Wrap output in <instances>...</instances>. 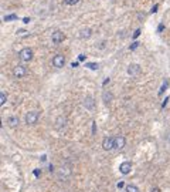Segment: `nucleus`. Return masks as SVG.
<instances>
[{"label":"nucleus","instance_id":"2eb2a0df","mask_svg":"<svg viewBox=\"0 0 170 192\" xmlns=\"http://www.w3.org/2000/svg\"><path fill=\"white\" fill-rule=\"evenodd\" d=\"M91 34H92V31H91V29H82V30L80 31V37L81 39H89Z\"/></svg>","mask_w":170,"mask_h":192},{"label":"nucleus","instance_id":"1a4fd4ad","mask_svg":"<svg viewBox=\"0 0 170 192\" xmlns=\"http://www.w3.org/2000/svg\"><path fill=\"white\" fill-rule=\"evenodd\" d=\"M125 145H126V138L125 137H122V135L115 137V149H124Z\"/></svg>","mask_w":170,"mask_h":192},{"label":"nucleus","instance_id":"f03ea898","mask_svg":"<svg viewBox=\"0 0 170 192\" xmlns=\"http://www.w3.org/2000/svg\"><path fill=\"white\" fill-rule=\"evenodd\" d=\"M19 57H20L21 61H24V63H28V61L33 60V50H31L30 47H24L23 50L19 53Z\"/></svg>","mask_w":170,"mask_h":192},{"label":"nucleus","instance_id":"6e6552de","mask_svg":"<svg viewBox=\"0 0 170 192\" xmlns=\"http://www.w3.org/2000/svg\"><path fill=\"white\" fill-rule=\"evenodd\" d=\"M140 71H142V68H140L139 64H130L129 67H128V74L130 77H137L140 74Z\"/></svg>","mask_w":170,"mask_h":192},{"label":"nucleus","instance_id":"5701e85b","mask_svg":"<svg viewBox=\"0 0 170 192\" xmlns=\"http://www.w3.org/2000/svg\"><path fill=\"white\" fill-rule=\"evenodd\" d=\"M116 186H118V188H119V189H122V188H124V186H125V182H122V181H120V182H118V184H116Z\"/></svg>","mask_w":170,"mask_h":192},{"label":"nucleus","instance_id":"7ed1b4c3","mask_svg":"<svg viewBox=\"0 0 170 192\" xmlns=\"http://www.w3.org/2000/svg\"><path fill=\"white\" fill-rule=\"evenodd\" d=\"M102 148L105 151H112L115 149V137H105L102 141Z\"/></svg>","mask_w":170,"mask_h":192},{"label":"nucleus","instance_id":"ddd939ff","mask_svg":"<svg viewBox=\"0 0 170 192\" xmlns=\"http://www.w3.org/2000/svg\"><path fill=\"white\" fill-rule=\"evenodd\" d=\"M84 107L87 108V110H89V111H92L94 108H95V100L92 97H87L84 100Z\"/></svg>","mask_w":170,"mask_h":192},{"label":"nucleus","instance_id":"c85d7f7f","mask_svg":"<svg viewBox=\"0 0 170 192\" xmlns=\"http://www.w3.org/2000/svg\"><path fill=\"white\" fill-rule=\"evenodd\" d=\"M152 192H160V189L159 188H153L152 189Z\"/></svg>","mask_w":170,"mask_h":192},{"label":"nucleus","instance_id":"f257e3e1","mask_svg":"<svg viewBox=\"0 0 170 192\" xmlns=\"http://www.w3.org/2000/svg\"><path fill=\"white\" fill-rule=\"evenodd\" d=\"M71 174H72V169H71V167L68 164H63L60 168L57 169V178L60 181H67L71 176Z\"/></svg>","mask_w":170,"mask_h":192},{"label":"nucleus","instance_id":"aec40b11","mask_svg":"<svg viewBox=\"0 0 170 192\" xmlns=\"http://www.w3.org/2000/svg\"><path fill=\"white\" fill-rule=\"evenodd\" d=\"M14 19H17V16H16V14H10V16H6V17H4V20H6V21L14 20Z\"/></svg>","mask_w":170,"mask_h":192},{"label":"nucleus","instance_id":"dca6fc26","mask_svg":"<svg viewBox=\"0 0 170 192\" xmlns=\"http://www.w3.org/2000/svg\"><path fill=\"white\" fill-rule=\"evenodd\" d=\"M125 191L126 192H139V188L136 185H126L125 186Z\"/></svg>","mask_w":170,"mask_h":192},{"label":"nucleus","instance_id":"cd10ccee","mask_svg":"<svg viewBox=\"0 0 170 192\" xmlns=\"http://www.w3.org/2000/svg\"><path fill=\"white\" fill-rule=\"evenodd\" d=\"M108 83H109V78H105V81H103V85H107Z\"/></svg>","mask_w":170,"mask_h":192},{"label":"nucleus","instance_id":"20e7f679","mask_svg":"<svg viewBox=\"0 0 170 192\" xmlns=\"http://www.w3.org/2000/svg\"><path fill=\"white\" fill-rule=\"evenodd\" d=\"M38 117H40V114L37 111H30L26 114V124L27 125H34L37 121H38Z\"/></svg>","mask_w":170,"mask_h":192},{"label":"nucleus","instance_id":"9b49d317","mask_svg":"<svg viewBox=\"0 0 170 192\" xmlns=\"http://www.w3.org/2000/svg\"><path fill=\"white\" fill-rule=\"evenodd\" d=\"M65 127H67V118L60 115V117L55 120V128L58 130V131H63Z\"/></svg>","mask_w":170,"mask_h":192},{"label":"nucleus","instance_id":"b1692460","mask_svg":"<svg viewBox=\"0 0 170 192\" xmlns=\"http://www.w3.org/2000/svg\"><path fill=\"white\" fill-rule=\"evenodd\" d=\"M139 34H140V30H139V29H137V30L133 33V39H137V37H139Z\"/></svg>","mask_w":170,"mask_h":192},{"label":"nucleus","instance_id":"f8f14e48","mask_svg":"<svg viewBox=\"0 0 170 192\" xmlns=\"http://www.w3.org/2000/svg\"><path fill=\"white\" fill-rule=\"evenodd\" d=\"M19 124H20V120H19V117H17V115H11V117L7 118V125H9L10 128L19 127Z\"/></svg>","mask_w":170,"mask_h":192},{"label":"nucleus","instance_id":"4be33fe9","mask_svg":"<svg viewBox=\"0 0 170 192\" xmlns=\"http://www.w3.org/2000/svg\"><path fill=\"white\" fill-rule=\"evenodd\" d=\"M34 176H40L41 175V169H34Z\"/></svg>","mask_w":170,"mask_h":192},{"label":"nucleus","instance_id":"f3484780","mask_svg":"<svg viewBox=\"0 0 170 192\" xmlns=\"http://www.w3.org/2000/svg\"><path fill=\"white\" fill-rule=\"evenodd\" d=\"M6 101H7V95L4 91H2V93H0V105H4Z\"/></svg>","mask_w":170,"mask_h":192},{"label":"nucleus","instance_id":"393cba45","mask_svg":"<svg viewBox=\"0 0 170 192\" xmlns=\"http://www.w3.org/2000/svg\"><path fill=\"white\" fill-rule=\"evenodd\" d=\"M97 132V125H95V122H92V134H95Z\"/></svg>","mask_w":170,"mask_h":192},{"label":"nucleus","instance_id":"423d86ee","mask_svg":"<svg viewBox=\"0 0 170 192\" xmlns=\"http://www.w3.org/2000/svg\"><path fill=\"white\" fill-rule=\"evenodd\" d=\"M64 64H65V57H64L63 54H55L53 57V66L57 68H61L64 67Z\"/></svg>","mask_w":170,"mask_h":192},{"label":"nucleus","instance_id":"9d476101","mask_svg":"<svg viewBox=\"0 0 170 192\" xmlns=\"http://www.w3.org/2000/svg\"><path fill=\"white\" fill-rule=\"evenodd\" d=\"M119 171H120V174H124V175H128V174L132 171V162H129V161L122 162V164L119 165Z\"/></svg>","mask_w":170,"mask_h":192},{"label":"nucleus","instance_id":"bb28decb","mask_svg":"<svg viewBox=\"0 0 170 192\" xmlns=\"http://www.w3.org/2000/svg\"><path fill=\"white\" fill-rule=\"evenodd\" d=\"M48 169H50V172H53V171H54V169H55V167H54V165H53V164H51V165H50V167H48Z\"/></svg>","mask_w":170,"mask_h":192},{"label":"nucleus","instance_id":"0eeeda50","mask_svg":"<svg viewBox=\"0 0 170 192\" xmlns=\"http://www.w3.org/2000/svg\"><path fill=\"white\" fill-rule=\"evenodd\" d=\"M64 39H65V34L63 33V31L60 30H55L53 31V36H51V40H53L54 44H60L64 41Z\"/></svg>","mask_w":170,"mask_h":192},{"label":"nucleus","instance_id":"a211bd4d","mask_svg":"<svg viewBox=\"0 0 170 192\" xmlns=\"http://www.w3.org/2000/svg\"><path fill=\"white\" fill-rule=\"evenodd\" d=\"M64 3L68 4V6H75V4L80 3V0H64Z\"/></svg>","mask_w":170,"mask_h":192},{"label":"nucleus","instance_id":"a878e982","mask_svg":"<svg viewBox=\"0 0 170 192\" xmlns=\"http://www.w3.org/2000/svg\"><path fill=\"white\" fill-rule=\"evenodd\" d=\"M85 58H87V57H85V56H84V54H81L80 57H78V60H80V61H84V60H85Z\"/></svg>","mask_w":170,"mask_h":192},{"label":"nucleus","instance_id":"412c9836","mask_svg":"<svg viewBox=\"0 0 170 192\" xmlns=\"http://www.w3.org/2000/svg\"><path fill=\"white\" fill-rule=\"evenodd\" d=\"M137 47H139V43H137V41H135L133 44H130V50H136Z\"/></svg>","mask_w":170,"mask_h":192},{"label":"nucleus","instance_id":"39448f33","mask_svg":"<svg viewBox=\"0 0 170 192\" xmlns=\"http://www.w3.org/2000/svg\"><path fill=\"white\" fill-rule=\"evenodd\" d=\"M13 74L16 78H23L27 75V68L24 66H16L13 68Z\"/></svg>","mask_w":170,"mask_h":192},{"label":"nucleus","instance_id":"6ab92c4d","mask_svg":"<svg viewBox=\"0 0 170 192\" xmlns=\"http://www.w3.org/2000/svg\"><path fill=\"white\" fill-rule=\"evenodd\" d=\"M87 67L91 68V70H98V64H95V63H87Z\"/></svg>","mask_w":170,"mask_h":192},{"label":"nucleus","instance_id":"4468645a","mask_svg":"<svg viewBox=\"0 0 170 192\" xmlns=\"http://www.w3.org/2000/svg\"><path fill=\"white\" fill-rule=\"evenodd\" d=\"M102 100H103V103L108 105V104H109V103L113 100L112 93H109V91H103V93H102Z\"/></svg>","mask_w":170,"mask_h":192}]
</instances>
